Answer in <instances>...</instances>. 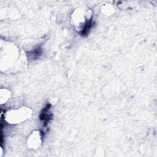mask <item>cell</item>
Masks as SVG:
<instances>
[{"label":"cell","mask_w":157,"mask_h":157,"mask_svg":"<svg viewBox=\"0 0 157 157\" xmlns=\"http://www.w3.org/2000/svg\"><path fill=\"white\" fill-rule=\"evenodd\" d=\"M93 18L91 17V18L88 20L86 21V22L85 23L84 26L82 29V30L81 31V35L82 36H86L88 35L91 28L92 27V25H93V20H92Z\"/></svg>","instance_id":"7a4b0ae2"},{"label":"cell","mask_w":157,"mask_h":157,"mask_svg":"<svg viewBox=\"0 0 157 157\" xmlns=\"http://www.w3.org/2000/svg\"><path fill=\"white\" fill-rule=\"evenodd\" d=\"M51 104L48 103L46 106L43 109V110L41 111L39 118L41 121H44V126H46L48 124V122L52 119V114H50L48 113V110L50 108Z\"/></svg>","instance_id":"6da1fadb"},{"label":"cell","mask_w":157,"mask_h":157,"mask_svg":"<svg viewBox=\"0 0 157 157\" xmlns=\"http://www.w3.org/2000/svg\"><path fill=\"white\" fill-rule=\"evenodd\" d=\"M42 53V49L40 47H37V48H35L34 49H33V50L30 51L29 52V53L27 54V55H29V58H32V59H36L37 58H39Z\"/></svg>","instance_id":"3957f363"}]
</instances>
